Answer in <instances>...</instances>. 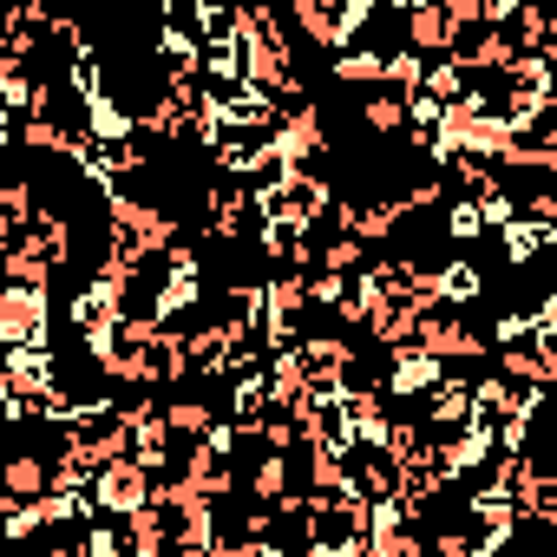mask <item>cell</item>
Returning <instances> with one entry per match:
<instances>
[{"label":"cell","instance_id":"cell-1","mask_svg":"<svg viewBox=\"0 0 557 557\" xmlns=\"http://www.w3.org/2000/svg\"><path fill=\"white\" fill-rule=\"evenodd\" d=\"M86 498H92L99 518H119V511H132V505L151 498V466H138L132 453H119V459H106V466L86 479Z\"/></svg>","mask_w":557,"mask_h":557},{"label":"cell","instance_id":"cell-2","mask_svg":"<svg viewBox=\"0 0 557 557\" xmlns=\"http://www.w3.org/2000/svg\"><path fill=\"white\" fill-rule=\"evenodd\" d=\"M53 335V302L47 289H27V283H0V342L8 348H40Z\"/></svg>","mask_w":557,"mask_h":557},{"label":"cell","instance_id":"cell-3","mask_svg":"<svg viewBox=\"0 0 557 557\" xmlns=\"http://www.w3.org/2000/svg\"><path fill=\"white\" fill-rule=\"evenodd\" d=\"M335 79H342V86H361V92H368V86H387V53L348 40V47L335 53Z\"/></svg>","mask_w":557,"mask_h":557}]
</instances>
